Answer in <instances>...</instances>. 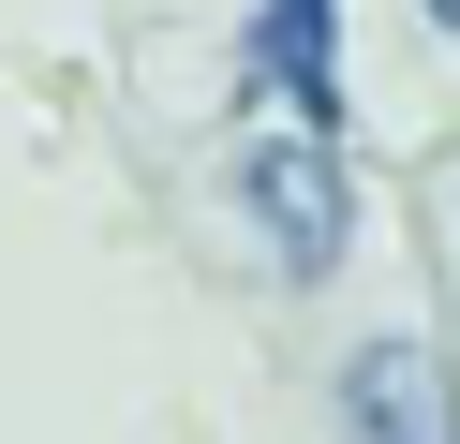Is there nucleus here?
<instances>
[{"label": "nucleus", "instance_id": "1", "mask_svg": "<svg viewBox=\"0 0 460 444\" xmlns=\"http://www.w3.org/2000/svg\"><path fill=\"white\" fill-rule=\"evenodd\" d=\"M238 207H252V237H268L282 282H327L341 237H357V178H341V148L297 134V118H268V134L238 148Z\"/></svg>", "mask_w": 460, "mask_h": 444}, {"label": "nucleus", "instance_id": "2", "mask_svg": "<svg viewBox=\"0 0 460 444\" xmlns=\"http://www.w3.org/2000/svg\"><path fill=\"white\" fill-rule=\"evenodd\" d=\"M341 430L357 444H460V385L430 341H357L341 355Z\"/></svg>", "mask_w": 460, "mask_h": 444}, {"label": "nucleus", "instance_id": "4", "mask_svg": "<svg viewBox=\"0 0 460 444\" xmlns=\"http://www.w3.org/2000/svg\"><path fill=\"white\" fill-rule=\"evenodd\" d=\"M430 30H460V0H430Z\"/></svg>", "mask_w": 460, "mask_h": 444}, {"label": "nucleus", "instance_id": "3", "mask_svg": "<svg viewBox=\"0 0 460 444\" xmlns=\"http://www.w3.org/2000/svg\"><path fill=\"white\" fill-rule=\"evenodd\" d=\"M252 89H268L297 134L341 148V0H268V15H252Z\"/></svg>", "mask_w": 460, "mask_h": 444}]
</instances>
